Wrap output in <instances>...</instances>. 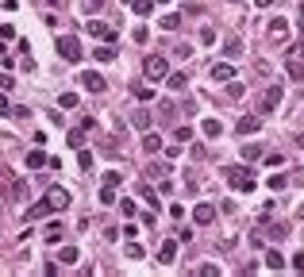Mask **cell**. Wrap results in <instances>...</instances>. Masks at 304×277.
<instances>
[{
	"instance_id": "6da1fadb",
	"label": "cell",
	"mask_w": 304,
	"mask_h": 277,
	"mask_svg": "<svg viewBox=\"0 0 304 277\" xmlns=\"http://www.w3.org/2000/svg\"><path fill=\"white\" fill-rule=\"evenodd\" d=\"M143 73H147V81H165L170 77V66H165L162 54H150V58L143 62Z\"/></svg>"
},
{
	"instance_id": "7a4b0ae2",
	"label": "cell",
	"mask_w": 304,
	"mask_h": 277,
	"mask_svg": "<svg viewBox=\"0 0 304 277\" xmlns=\"http://www.w3.org/2000/svg\"><path fill=\"white\" fill-rule=\"evenodd\" d=\"M227 181H231L239 192H254V185H258V181H254V173L239 170V165H227Z\"/></svg>"
},
{
	"instance_id": "3957f363",
	"label": "cell",
	"mask_w": 304,
	"mask_h": 277,
	"mask_svg": "<svg viewBox=\"0 0 304 277\" xmlns=\"http://www.w3.org/2000/svg\"><path fill=\"white\" fill-rule=\"evenodd\" d=\"M281 96H285V93H281V85H269L266 93H262V100H258V112H262V116H269V112H278V104H281Z\"/></svg>"
},
{
	"instance_id": "277c9868",
	"label": "cell",
	"mask_w": 304,
	"mask_h": 277,
	"mask_svg": "<svg viewBox=\"0 0 304 277\" xmlns=\"http://www.w3.org/2000/svg\"><path fill=\"white\" fill-rule=\"evenodd\" d=\"M58 54L66 62H81V43L73 39V35H62V39H58Z\"/></svg>"
},
{
	"instance_id": "5b68a950",
	"label": "cell",
	"mask_w": 304,
	"mask_h": 277,
	"mask_svg": "<svg viewBox=\"0 0 304 277\" xmlns=\"http://www.w3.org/2000/svg\"><path fill=\"white\" fill-rule=\"evenodd\" d=\"M208 77H212V81H231V77H235V66H231V62H212Z\"/></svg>"
},
{
	"instance_id": "8992f818",
	"label": "cell",
	"mask_w": 304,
	"mask_h": 277,
	"mask_svg": "<svg viewBox=\"0 0 304 277\" xmlns=\"http://www.w3.org/2000/svg\"><path fill=\"white\" fill-rule=\"evenodd\" d=\"M81 85H85L89 93H104V89H108V81L100 77V73H81Z\"/></svg>"
},
{
	"instance_id": "52a82bcc",
	"label": "cell",
	"mask_w": 304,
	"mask_h": 277,
	"mask_svg": "<svg viewBox=\"0 0 304 277\" xmlns=\"http://www.w3.org/2000/svg\"><path fill=\"white\" fill-rule=\"evenodd\" d=\"M192 219H197L200 227H204V224H212V219H216V208H212L208 200H204V204H197V212H192Z\"/></svg>"
},
{
	"instance_id": "ba28073f",
	"label": "cell",
	"mask_w": 304,
	"mask_h": 277,
	"mask_svg": "<svg viewBox=\"0 0 304 277\" xmlns=\"http://www.w3.org/2000/svg\"><path fill=\"white\" fill-rule=\"evenodd\" d=\"M46 200H50L54 212H58V208H70V192H66V189H50V192H46Z\"/></svg>"
},
{
	"instance_id": "9c48e42d",
	"label": "cell",
	"mask_w": 304,
	"mask_h": 277,
	"mask_svg": "<svg viewBox=\"0 0 304 277\" xmlns=\"http://www.w3.org/2000/svg\"><path fill=\"white\" fill-rule=\"evenodd\" d=\"M262 127V120H258V116H243V120H239V127H235V131H239V135H254V131H258Z\"/></svg>"
},
{
	"instance_id": "30bf717a",
	"label": "cell",
	"mask_w": 304,
	"mask_h": 277,
	"mask_svg": "<svg viewBox=\"0 0 304 277\" xmlns=\"http://www.w3.org/2000/svg\"><path fill=\"white\" fill-rule=\"evenodd\" d=\"M174 258H177V242H162V246H158V262H162V266H170Z\"/></svg>"
},
{
	"instance_id": "8fae6325",
	"label": "cell",
	"mask_w": 304,
	"mask_h": 277,
	"mask_svg": "<svg viewBox=\"0 0 304 277\" xmlns=\"http://www.w3.org/2000/svg\"><path fill=\"white\" fill-rule=\"evenodd\" d=\"M269 39H278V43L289 39V23H285V19H273V23H269Z\"/></svg>"
},
{
	"instance_id": "7c38bea8",
	"label": "cell",
	"mask_w": 304,
	"mask_h": 277,
	"mask_svg": "<svg viewBox=\"0 0 304 277\" xmlns=\"http://www.w3.org/2000/svg\"><path fill=\"white\" fill-rule=\"evenodd\" d=\"M85 31L93 35V39H112V31H108L104 23H96V19H89V23H85Z\"/></svg>"
},
{
	"instance_id": "4fadbf2b",
	"label": "cell",
	"mask_w": 304,
	"mask_h": 277,
	"mask_svg": "<svg viewBox=\"0 0 304 277\" xmlns=\"http://www.w3.org/2000/svg\"><path fill=\"white\" fill-rule=\"evenodd\" d=\"M54 208H50V200H43V204H35V208H27V219H43V216H50Z\"/></svg>"
},
{
	"instance_id": "5bb4252c",
	"label": "cell",
	"mask_w": 304,
	"mask_h": 277,
	"mask_svg": "<svg viewBox=\"0 0 304 277\" xmlns=\"http://www.w3.org/2000/svg\"><path fill=\"white\" fill-rule=\"evenodd\" d=\"M266 266L281 273V269H285V258H281V251H266Z\"/></svg>"
},
{
	"instance_id": "9a60e30c",
	"label": "cell",
	"mask_w": 304,
	"mask_h": 277,
	"mask_svg": "<svg viewBox=\"0 0 304 277\" xmlns=\"http://www.w3.org/2000/svg\"><path fill=\"white\" fill-rule=\"evenodd\" d=\"M224 54H227V58H243V43H239V39H227V43H224Z\"/></svg>"
},
{
	"instance_id": "2e32d148",
	"label": "cell",
	"mask_w": 304,
	"mask_h": 277,
	"mask_svg": "<svg viewBox=\"0 0 304 277\" xmlns=\"http://www.w3.org/2000/svg\"><path fill=\"white\" fill-rule=\"evenodd\" d=\"M46 162H50V158H46L43 150H31V154H27V165H31V170H43Z\"/></svg>"
},
{
	"instance_id": "e0dca14e",
	"label": "cell",
	"mask_w": 304,
	"mask_h": 277,
	"mask_svg": "<svg viewBox=\"0 0 304 277\" xmlns=\"http://www.w3.org/2000/svg\"><path fill=\"white\" fill-rule=\"evenodd\" d=\"M204 135H208V138H219V135H224V123H219V120H204Z\"/></svg>"
},
{
	"instance_id": "ac0fdd59",
	"label": "cell",
	"mask_w": 304,
	"mask_h": 277,
	"mask_svg": "<svg viewBox=\"0 0 304 277\" xmlns=\"http://www.w3.org/2000/svg\"><path fill=\"white\" fill-rule=\"evenodd\" d=\"M131 123H135V127H150V112H147V108H135Z\"/></svg>"
},
{
	"instance_id": "d6986e66",
	"label": "cell",
	"mask_w": 304,
	"mask_h": 277,
	"mask_svg": "<svg viewBox=\"0 0 304 277\" xmlns=\"http://www.w3.org/2000/svg\"><path fill=\"white\" fill-rule=\"evenodd\" d=\"M131 8L139 12V16H150L154 12V0H131Z\"/></svg>"
},
{
	"instance_id": "ffe728a7",
	"label": "cell",
	"mask_w": 304,
	"mask_h": 277,
	"mask_svg": "<svg viewBox=\"0 0 304 277\" xmlns=\"http://www.w3.org/2000/svg\"><path fill=\"white\" fill-rule=\"evenodd\" d=\"M158 147H162V138H158V135H154V131H150V135H147V138H143V150H147V154H154V150H158Z\"/></svg>"
},
{
	"instance_id": "44dd1931",
	"label": "cell",
	"mask_w": 304,
	"mask_h": 277,
	"mask_svg": "<svg viewBox=\"0 0 304 277\" xmlns=\"http://www.w3.org/2000/svg\"><path fill=\"white\" fill-rule=\"evenodd\" d=\"M93 58H100V62H112V58H116V46H96V50H93Z\"/></svg>"
},
{
	"instance_id": "7402d4cb",
	"label": "cell",
	"mask_w": 304,
	"mask_h": 277,
	"mask_svg": "<svg viewBox=\"0 0 304 277\" xmlns=\"http://www.w3.org/2000/svg\"><path fill=\"white\" fill-rule=\"evenodd\" d=\"M66 143H70V147H77V150H81V143H85V127H73V131H70V138H66Z\"/></svg>"
},
{
	"instance_id": "603a6c76",
	"label": "cell",
	"mask_w": 304,
	"mask_h": 277,
	"mask_svg": "<svg viewBox=\"0 0 304 277\" xmlns=\"http://www.w3.org/2000/svg\"><path fill=\"white\" fill-rule=\"evenodd\" d=\"M258 154H262V147H258V143H243V158H246V162H254Z\"/></svg>"
},
{
	"instance_id": "cb8c5ba5",
	"label": "cell",
	"mask_w": 304,
	"mask_h": 277,
	"mask_svg": "<svg viewBox=\"0 0 304 277\" xmlns=\"http://www.w3.org/2000/svg\"><path fill=\"white\" fill-rule=\"evenodd\" d=\"M285 58H293V62H304V39H300L296 46H289V50H285Z\"/></svg>"
},
{
	"instance_id": "d4e9b609",
	"label": "cell",
	"mask_w": 304,
	"mask_h": 277,
	"mask_svg": "<svg viewBox=\"0 0 304 277\" xmlns=\"http://www.w3.org/2000/svg\"><path fill=\"white\" fill-rule=\"evenodd\" d=\"M285 185H289V177H285V173H273V177H269V189H273V192H281Z\"/></svg>"
},
{
	"instance_id": "484cf974",
	"label": "cell",
	"mask_w": 304,
	"mask_h": 277,
	"mask_svg": "<svg viewBox=\"0 0 304 277\" xmlns=\"http://www.w3.org/2000/svg\"><path fill=\"white\" fill-rule=\"evenodd\" d=\"M181 27V16H162V31H177Z\"/></svg>"
},
{
	"instance_id": "4316f807",
	"label": "cell",
	"mask_w": 304,
	"mask_h": 277,
	"mask_svg": "<svg viewBox=\"0 0 304 277\" xmlns=\"http://www.w3.org/2000/svg\"><path fill=\"white\" fill-rule=\"evenodd\" d=\"M285 235H289V227H285V224H273V227H269V239H278V242H281Z\"/></svg>"
},
{
	"instance_id": "83f0119b",
	"label": "cell",
	"mask_w": 304,
	"mask_h": 277,
	"mask_svg": "<svg viewBox=\"0 0 304 277\" xmlns=\"http://www.w3.org/2000/svg\"><path fill=\"white\" fill-rule=\"evenodd\" d=\"M100 204H116V189H112V185H104V189H100Z\"/></svg>"
},
{
	"instance_id": "f1b7e54d",
	"label": "cell",
	"mask_w": 304,
	"mask_h": 277,
	"mask_svg": "<svg viewBox=\"0 0 304 277\" xmlns=\"http://www.w3.org/2000/svg\"><path fill=\"white\" fill-rule=\"evenodd\" d=\"M120 181H123V173H120V170H108V173H104V185H112V189H116Z\"/></svg>"
},
{
	"instance_id": "f546056e",
	"label": "cell",
	"mask_w": 304,
	"mask_h": 277,
	"mask_svg": "<svg viewBox=\"0 0 304 277\" xmlns=\"http://www.w3.org/2000/svg\"><path fill=\"white\" fill-rule=\"evenodd\" d=\"M197 273H200V277H216V273H219V266H212V262H204V266H197Z\"/></svg>"
},
{
	"instance_id": "4dcf8cb0",
	"label": "cell",
	"mask_w": 304,
	"mask_h": 277,
	"mask_svg": "<svg viewBox=\"0 0 304 277\" xmlns=\"http://www.w3.org/2000/svg\"><path fill=\"white\" fill-rule=\"evenodd\" d=\"M123 254H127V258H135V262H139V258H143V246H139V242H127V251H123Z\"/></svg>"
},
{
	"instance_id": "1f68e13d",
	"label": "cell",
	"mask_w": 304,
	"mask_h": 277,
	"mask_svg": "<svg viewBox=\"0 0 304 277\" xmlns=\"http://www.w3.org/2000/svg\"><path fill=\"white\" fill-rule=\"evenodd\" d=\"M58 262H62V266H70V262H77V251H73V246H66V251H62V258H58Z\"/></svg>"
},
{
	"instance_id": "d6a6232c",
	"label": "cell",
	"mask_w": 304,
	"mask_h": 277,
	"mask_svg": "<svg viewBox=\"0 0 304 277\" xmlns=\"http://www.w3.org/2000/svg\"><path fill=\"white\" fill-rule=\"evenodd\" d=\"M165 81H170V89H185V73H170Z\"/></svg>"
},
{
	"instance_id": "836d02e7",
	"label": "cell",
	"mask_w": 304,
	"mask_h": 277,
	"mask_svg": "<svg viewBox=\"0 0 304 277\" xmlns=\"http://www.w3.org/2000/svg\"><path fill=\"white\" fill-rule=\"evenodd\" d=\"M58 239H62V227L50 224V227H46V242H58Z\"/></svg>"
},
{
	"instance_id": "e575fe53",
	"label": "cell",
	"mask_w": 304,
	"mask_h": 277,
	"mask_svg": "<svg viewBox=\"0 0 304 277\" xmlns=\"http://www.w3.org/2000/svg\"><path fill=\"white\" fill-rule=\"evenodd\" d=\"M62 108H77V93H62Z\"/></svg>"
},
{
	"instance_id": "d590c367",
	"label": "cell",
	"mask_w": 304,
	"mask_h": 277,
	"mask_svg": "<svg viewBox=\"0 0 304 277\" xmlns=\"http://www.w3.org/2000/svg\"><path fill=\"white\" fill-rule=\"evenodd\" d=\"M165 170H170V165H162V162H150V170H147V173H150V177H162Z\"/></svg>"
},
{
	"instance_id": "8d00e7d4",
	"label": "cell",
	"mask_w": 304,
	"mask_h": 277,
	"mask_svg": "<svg viewBox=\"0 0 304 277\" xmlns=\"http://www.w3.org/2000/svg\"><path fill=\"white\" fill-rule=\"evenodd\" d=\"M77 165H81V170H89V165H93V154H89V150H81V154H77Z\"/></svg>"
},
{
	"instance_id": "74e56055",
	"label": "cell",
	"mask_w": 304,
	"mask_h": 277,
	"mask_svg": "<svg viewBox=\"0 0 304 277\" xmlns=\"http://www.w3.org/2000/svg\"><path fill=\"white\" fill-rule=\"evenodd\" d=\"M185 12H189V16H200V12H204V8H200L197 0H189V4H185ZM185 12H181V16H185Z\"/></svg>"
},
{
	"instance_id": "f35d334b",
	"label": "cell",
	"mask_w": 304,
	"mask_h": 277,
	"mask_svg": "<svg viewBox=\"0 0 304 277\" xmlns=\"http://www.w3.org/2000/svg\"><path fill=\"white\" fill-rule=\"evenodd\" d=\"M293 269H296V273H304V254H296V258H293Z\"/></svg>"
},
{
	"instance_id": "ab89813d",
	"label": "cell",
	"mask_w": 304,
	"mask_h": 277,
	"mask_svg": "<svg viewBox=\"0 0 304 277\" xmlns=\"http://www.w3.org/2000/svg\"><path fill=\"white\" fill-rule=\"evenodd\" d=\"M12 112V104H8V96H0V116H8Z\"/></svg>"
},
{
	"instance_id": "60d3db41",
	"label": "cell",
	"mask_w": 304,
	"mask_h": 277,
	"mask_svg": "<svg viewBox=\"0 0 304 277\" xmlns=\"http://www.w3.org/2000/svg\"><path fill=\"white\" fill-rule=\"evenodd\" d=\"M254 4H258V8H269V4H273V0H254Z\"/></svg>"
},
{
	"instance_id": "b9f144b4",
	"label": "cell",
	"mask_w": 304,
	"mask_h": 277,
	"mask_svg": "<svg viewBox=\"0 0 304 277\" xmlns=\"http://www.w3.org/2000/svg\"><path fill=\"white\" fill-rule=\"evenodd\" d=\"M296 27H300V31H304V12H300V19H296Z\"/></svg>"
},
{
	"instance_id": "7bdbcfd3",
	"label": "cell",
	"mask_w": 304,
	"mask_h": 277,
	"mask_svg": "<svg viewBox=\"0 0 304 277\" xmlns=\"http://www.w3.org/2000/svg\"><path fill=\"white\" fill-rule=\"evenodd\" d=\"M300 219H304V204H300Z\"/></svg>"
},
{
	"instance_id": "ee69618b",
	"label": "cell",
	"mask_w": 304,
	"mask_h": 277,
	"mask_svg": "<svg viewBox=\"0 0 304 277\" xmlns=\"http://www.w3.org/2000/svg\"><path fill=\"white\" fill-rule=\"evenodd\" d=\"M120 4H131V0H120Z\"/></svg>"
},
{
	"instance_id": "f6af8a7d",
	"label": "cell",
	"mask_w": 304,
	"mask_h": 277,
	"mask_svg": "<svg viewBox=\"0 0 304 277\" xmlns=\"http://www.w3.org/2000/svg\"><path fill=\"white\" fill-rule=\"evenodd\" d=\"M231 4H235V0H231Z\"/></svg>"
}]
</instances>
